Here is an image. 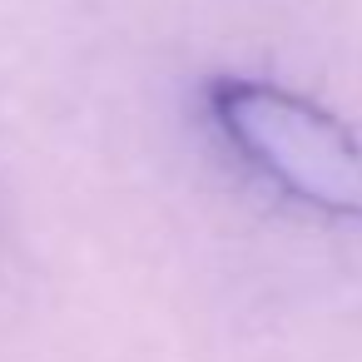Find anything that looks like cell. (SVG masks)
Segmentation results:
<instances>
[{
	"label": "cell",
	"instance_id": "6da1fadb",
	"mask_svg": "<svg viewBox=\"0 0 362 362\" xmlns=\"http://www.w3.org/2000/svg\"><path fill=\"white\" fill-rule=\"evenodd\" d=\"M214 129L278 194L362 223V144L322 105L268 80H214Z\"/></svg>",
	"mask_w": 362,
	"mask_h": 362
}]
</instances>
